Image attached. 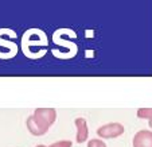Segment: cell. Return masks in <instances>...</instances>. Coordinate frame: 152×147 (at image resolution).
<instances>
[{
    "mask_svg": "<svg viewBox=\"0 0 152 147\" xmlns=\"http://www.w3.org/2000/svg\"><path fill=\"white\" fill-rule=\"evenodd\" d=\"M53 40H54L58 46H65V45H66V47L69 49V51H67L66 55H65V58H66V60H67V57L73 58L75 54H77V51H78L77 45L73 43V42H69V40H65V39H63L61 30H57V31L54 32V35H53Z\"/></svg>",
    "mask_w": 152,
    "mask_h": 147,
    "instance_id": "cell-4",
    "label": "cell"
},
{
    "mask_svg": "<svg viewBox=\"0 0 152 147\" xmlns=\"http://www.w3.org/2000/svg\"><path fill=\"white\" fill-rule=\"evenodd\" d=\"M148 126H149V127H151V128H152V119H151V120H149V121H148Z\"/></svg>",
    "mask_w": 152,
    "mask_h": 147,
    "instance_id": "cell-11",
    "label": "cell"
},
{
    "mask_svg": "<svg viewBox=\"0 0 152 147\" xmlns=\"http://www.w3.org/2000/svg\"><path fill=\"white\" fill-rule=\"evenodd\" d=\"M73 143L70 140H59L57 143L51 144V146H43V144H38L37 147H72Z\"/></svg>",
    "mask_w": 152,
    "mask_h": 147,
    "instance_id": "cell-9",
    "label": "cell"
},
{
    "mask_svg": "<svg viewBox=\"0 0 152 147\" xmlns=\"http://www.w3.org/2000/svg\"><path fill=\"white\" fill-rule=\"evenodd\" d=\"M75 128H77V135H75V142L77 143H83L86 142L89 136V127H88V121L83 118H77L74 120Z\"/></svg>",
    "mask_w": 152,
    "mask_h": 147,
    "instance_id": "cell-5",
    "label": "cell"
},
{
    "mask_svg": "<svg viewBox=\"0 0 152 147\" xmlns=\"http://www.w3.org/2000/svg\"><path fill=\"white\" fill-rule=\"evenodd\" d=\"M6 37V29H0V46H4L8 50V60L14 58L18 54V45L15 42H11V39L7 40L4 39Z\"/></svg>",
    "mask_w": 152,
    "mask_h": 147,
    "instance_id": "cell-7",
    "label": "cell"
},
{
    "mask_svg": "<svg viewBox=\"0 0 152 147\" xmlns=\"http://www.w3.org/2000/svg\"><path fill=\"white\" fill-rule=\"evenodd\" d=\"M124 134V126L121 123H109L104 124L97 130V135L104 139H113L121 136Z\"/></svg>",
    "mask_w": 152,
    "mask_h": 147,
    "instance_id": "cell-3",
    "label": "cell"
},
{
    "mask_svg": "<svg viewBox=\"0 0 152 147\" xmlns=\"http://www.w3.org/2000/svg\"><path fill=\"white\" fill-rule=\"evenodd\" d=\"M88 147H106V143L101 139H90Z\"/></svg>",
    "mask_w": 152,
    "mask_h": 147,
    "instance_id": "cell-10",
    "label": "cell"
},
{
    "mask_svg": "<svg viewBox=\"0 0 152 147\" xmlns=\"http://www.w3.org/2000/svg\"><path fill=\"white\" fill-rule=\"evenodd\" d=\"M47 45H49V40H47L46 32L39 29L27 30L23 34V37H22V51L30 60H32V46L34 47L43 46L46 49Z\"/></svg>",
    "mask_w": 152,
    "mask_h": 147,
    "instance_id": "cell-2",
    "label": "cell"
},
{
    "mask_svg": "<svg viewBox=\"0 0 152 147\" xmlns=\"http://www.w3.org/2000/svg\"><path fill=\"white\" fill-rule=\"evenodd\" d=\"M57 111L54 108H37L34 115L27 118V128L34 136H42L55 123Z\"/></svg>",
    "mask_w": 152,
    "mask_h": 147,
    "instance_id": "cell-1",
    "label": "cell"
},
{
    "mask_svg": "<svg viewBox=\"0 0 152 147\" xmlns=\"http://www.w3.org/2000/svg\"><path fill=\"white\" fill-rule=\"evenodd\" d=\"M133 147H152V132L141 130L133 136Z\"/></svg>",
    "mask_w": 152,
    "mask_h": 147,
    "instance_id": "cell-6",
    "label": "cell"
},
{
    "mask_svg": "<svg viewBox=\"0 0 152 147\" xmlns=\"http://www.w3.org/2000/svg\"><path fill=\"white\" fill-rule=\"evenodd\" d=\"M137 118L140 119H152V108H140L137 110Z\"/></svg>",
    "mask_w": 152,
    "mask_h": 147,
    "instance_id": "cell-8",
    "label": "cell"
}]
</instances>
